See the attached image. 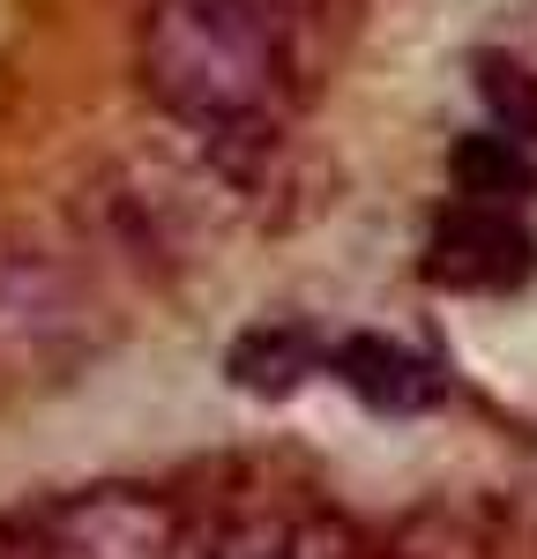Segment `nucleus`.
I'll use <instances>...</instances> for the list:
<instances>
[{"label": "nucleus", "mask_w": 537, "mask_h": 559, "mask_svg": "<svg viewBox=\"0 0 537 559\" xmlns=\"http://www.w3.org/2000/svg\"><path fill=\"white\" fill-rule=\"evenodd\" d=\"M134 60H142V90L179 128L210 142H262L291 45L247 0H150Z\"/></svg>", "instance_id": "1"}, {"label": "nucleus", "mask_w": 537, "mask_h": 559, "mask_svg": "<svg viewBox=\"0 0 537 559\" xmlns=\"http://www.w3.org/2000/svg\"><path fill=\"white\" fill-rule=\"evenodd\" d=\"M179 508L142 485H90L38 515L0 522V559H179Z\"/></svg>", "instance_id": "2"}, {"label": "nucleus", "mask_w": 537, "mask_h": 559, "mask_svg": "<svg viewBox=\"0 0 537 559\" xmlns=\"http://www.w3.org/2000/svg\"><path fill=\"white\" fill-rule=\"evenodd\" d=\"M0 350L23 366H68L90 350V299L52 254H0Z\"/></svg>", "instance_id": "3"}, {"label": "nucleus", "mask_w": 537, "mask_h": 559, "mask_svg": "<svg viewBox=\"0 0 537 559\" xmlns=\"http://www.w3.org/2000/svg\"><path fill=\"white\" fill-rule=\"evenodd\" d=\"M530 269H537V239L508 202L455 194L441 210L433 247H426L433 284H448V292H515V284H530Z\"/></svg>", "instance_id": "4"}, {"label": "nucleus", "mask_w": 537, "mask_h": 559, "mask_svg": "<svg viewBox=\"0 0 537 559\" xmlns=\"http://www.w3.org/2000/svg\"><path fill=\"white\" fill-rule=\"evenodd\" d=\"M329 366H336V381L351 388L358 403H373L389 418H418V411L441 403V366L426 350L396 344V336H344L329 350Z\"/></svg>", "instance_id": "5"}, {"label": "nucleus", "mask_w": 537, "mask_h": 559, "mask_svg": "<svg viewBox=\"0 0 537 559\" xmlns=\"http://www.w3.org/2000/svg\"><path fill=\"white\" fill-rule=\"evenodd\" d=\"M313 366H321V344H313L307 329H284V321L247 329L239 344L224 350V373H231V388H247V395H262V403L299 395Z\"/></svg>", "instance_id": "6"}, {"label": "nucleus", "mask_w": 537, "mask_h": 559, "mask_svg": "<svg viewBox=\"0 0 537 559\" xmlns=\"http://www.w3.org/2000/svg\"><path fill=\"white\" fill-rule=\"evenodd\" d=\"M202 559H358V552H351V530H336V522L247 515V522H231Z\"/></svg>", "instance_id": "7"}, {"label": "nucleus", "mask_w": 537, "mask_h": 559, "mask_svg": "<svg viewBox=\"0 0 537 559\" xmlns=\"http://www.w3.org/2000/svg\"><path fill=\"white\" fill-rule=\"evenodd\" d=\"M448 179H455V194H470V202H530V187H537V165H530V150L515 142V134H463L455 142V157H448Z\"/></svg>", "instance_id": "8"}, {"label": "nucleus", "mask_w": 537, "mask_h": 559, "mask_svg": "<svg viewBox=\"0 0 537 559\" xmlns=\"http://www.w3.org/2000/svg\"><path fill=\"white\" fill-rule=\"evenodd\" d=\"M478 97H486L492 128L515 134V142H537V75L530 68H515L508 52H478Z\"/></svg>", "instance_id": "9"}, {"label": "nucleus", "mask_w": 537, "mask_h": 559, "mask_svg": "<svg viewBox=\"0 0 537 559\" xmlns=\"http://www.w3.org/2000/svg\"><path fill=\"white\" fill-rule=\"evenodd\" d=\"M247 8H254V15H262V23H268L284 45H291V38L313 23V15H321V0H247Z\"/></svg>", "instance_id": "10"}]
</instances>
